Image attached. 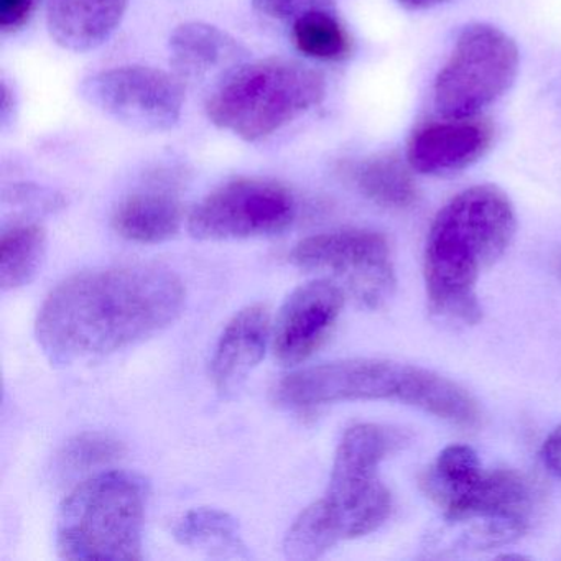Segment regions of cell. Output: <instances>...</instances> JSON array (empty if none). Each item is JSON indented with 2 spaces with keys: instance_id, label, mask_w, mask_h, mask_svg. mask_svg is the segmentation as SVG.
<instances>
[{
  "instance_id": "ffe728a7",
  "label": "cell",
  "mask_w": 561,
  "mask_h": 561,
  "mask_svg": "<svg viewBox=\"0 0 561 561\" xmlns=\"http://www.w3.org/2000/svg\"><path fill=\"white\" fill-rule=\"evenodd\" d=\"M173 537L183 547L219 557H244L238 520L218 508H195L173 525Z\"/></svg>"
},
{
  "instance_id": "cb8c5ba5",
  "label": "cell",
  "mask_w": 561,
  "mask_h": 561,
  "mask_svg": "<svg viewBox=\"0 0 561 561\" xmlns=\"http://www.w3.org/2000/svg\"><path fill=\"white\" fill-rule=\"evenodd\" d=\"M252 8L264 18L295 22L308 12L334 9V0H252Z\"/></svg>"
},
{
  "instance_id": "44dd1931",
  "label": "cell",
  "mask_w": 561,
  "mask_h": 561,
  "mask_svg": "<svg viewBox=\"0 0 561 561\" xmlns=\"http://www.w3.org/2000/svg\"><path fill=\"white\" fill-rule=\"evenodd\" d=\"M47 252V234L38 225H15L0 239V287L15 290L34 280Z\"/></svg>"
},
{
  "instance_id": "277c9868",
  "label": "cell",
  "mask_w": 561,
  "mask_h": 561,
  "mask_svg": "<svg viewBox=\"0 0 561 561\" xmlns=\"http://www.w3.org/2000/svg\"><path fill=\"white\" fill-rule=\"evenodd\" d=\"M275 402L314 409L356 400H393L461 428H474L481 410L468 390L425 367L383 359H347L297 370L278 382Z\"/></svg>"
},
{
  "instance_id": "30bf717a",
  "label": "cell",
  "mask_w": 561,
  "mask_h": 561,
  "mask_svg": "<svg viewBox=\"0 0 561 561\" xmlns=\"http://www.w3.org/2000/svg\"><path fill=\"white\" fill-rule=\"evenodd\" d=\"M423 491L446 518L501 515L528 520L534 504L527 479L508 469L488 471L472 449L443 459L426 478Z\"/></svg>"
},
{
  "instance_id": "d6986e66",
  "label": "cell",
  "mask_w": 561,
  "mask_h": 561,
  "mask_svg": "<svg viewBox=\"0 0 561 561\" xmlns=\"http://www.w3.org/2000/svg\"><path fill=\"white\" fill-rule=\"evenodd\" d=\"M407 165L392 153H380L354 163L347 175L369 202L382 208L407 209L419 198L415 180Z\"/></svg>"
},
{
  "instance_id": "4fadbf2b",
  "label": "cell",
  "mask_w": 561,
  "mask_h": 561,
  "mask_svg": "<svg viewBox=\"0 0 561 561\" xmlns=\"http://www.w3.org/2000/svg\"><path fill=\"white\" fill-rule=\"evenodd\" d=\"M494 127L481 117H443L420 124L407 144V163L430 176L455 175L491 149Z\"/></svg>"
},
{
  "instance_id": "603a6c76",
  "label": "cell",
  "mask_w": 561,
  "mask_h": 561,
  "mask_svg": "<svg viewBox=\"0 0 561 561\" xmlns=\"http://www.w3.org/2000/svg\"><path fill=\"white\" fill-rule=\"evenodd\" d=\"M126 448L104 433H81L61 448L57 466L61 474L77 476L103 469L123 458Z\"/></svg>"
},
{
  "instance_id": "d4e9b609",
  "label": "cell",
  "mask_w": 561,
  "mask_h": 561,
  "mask_svg": "<svg viewBox=\"0 0 561 561\" xmlns=\"http://www.w3.org/2000/svg\"><path fill=\"white\" fill-rule=\"evenodd\" d=\"M37 0H0V28L4 34L19 31L31 19Z\"/></svg>"
},
{
  "instance_id": "e0dca14e",
  "label": "cell",
  "mask_w": 561,
  "mask_h": 561,
  "mask_svg": "<svg viewBox=\"0 0 561 561\" xmlns=\"http://www.w3.org/2000/svg\"><path fill=\"white\" fill-rule=\"evenodd\" d=\"M244 54L236 38L205 22H186L170 37L172 67L182 81L203 80L222 68L234 67Z\"/></svg>"
},
{
  "instance_id": "8fae6325",
  "label": "cell",
  "mask_w": 561,
  "mask_h": 561,
  "mask_svg": "<svg viewBox=\"0 0 561 561\" xmlns=\"http://www.w3.org/2000/svg\"><path fill=\"white\" fill-rule=\"evenodd\" d=\"M80 94L111 119L147 133L173 129L185 104V90L176 75L139 65L84 78Z\"/></svg>"
},
{
  "instance_id": "2e32d148",
  "label": "cell",
  "mask_w": 561,
  "mask_h": 561,
  "mask_svg": "<svg viewBox=\"0 0 561 561\" xmlns=\"http://www.w3.org/2000/svg\"><path fill=\"white\" fill-rule=\"evenodd\" d=\"M182 221V203L175 190L162 183L127 196L113 215L114 231L137 244L169 241L180 231Z\"/></svg>"
},
{
  "instance_id": "8992f818",
  "label": "cell",
  "mask_w": 561,
  "mask_h": 561,
  "mask_svg": "<svg viewBox=\"0 0 561 561\" xmlns=\"http://www.w3.org/2000/svg\"><path fill=\"white\" fill-rule=\"evenodd\" d=\"M146 499V485L136 474L91 476L58 511V553L71 561L142 560Z\"/></svg>"
},
{
  "instance_id": "7402d4cb",
  "label": "cell",
  "mask_w": 561,
  "mask_h": 561,
  "mask_svg": "<svg viewBox=\"0 0 561 561\" xmlns=\"http://www.w3.org/2000/svg\"><path fill=\"white\" fill-rule=\"evenodd\" d=\"M295 47L305 57L321 61H341L353 51V41L333 9L308 12L291 25Z\"/></svg>"
},
{
  "instance_id": "5bb4252c",
  "label": "cell",
  "mask_w": 561,
  "mask_h": 561,
  "mask_svg": "<svg viewBox=\"0 0 561 561\" xmlns=\"http://www.w3.org/2000/svg\"><path fill=\"white\" fill-rule=\"evenodd\" d=\"M271 317L264 305H251L234 314L222 331L211 360V377L222 396L236 392L265 356Z\"/></svg>"
},
{
  "instance_id": "7c38bea8",
  "label": "cell",
  "mask_w": 561,
  "mask_h": 561,
  "mask_svg": "<svg viewBox=\"0 0 561 561\" xmlns=\"http://www.w3.org/2000/svg\"><path fill=\"white\" fill-rule=\"evenodd\" d=\"M344 291L330 278H318L291 291L274 331V353L282 366L310 359L340 318Z\"/></svg>"
},
{
  "instance_id": "ba28073f",
  "label": "cell",
  "mask_w": 561,
  "mask_h": 561,
  "mask_svg": "<svg viewBox=\"0 0 561 561\" xmlns=\"http://www.w3.org/2000/svg\"><path fill=\"white\" fill-rule=\"evenodd\" d=\"M291 264L301 271L323 272L357 304L380 308L396 290V268L389 242L367 229H344L298 242Z\"/></svg>"
},
{
  "instance_id": "9a60e30c",
  "label": "cell",
  "mask_w": 561,
  "mask_h": 561,
  "mask_svg": "<svg viewBox=\"0 0 561 561\" xmlns=\"http://www.w3.org/2000/svg\"><path fill=\"white\" fill-rule=\"evenodd\" d=\"M127 8L129 0H48V32L65 50L84 54L110 41Z\"/></svg>"
},
{
  "instance_id": "484cf974",
  "label": "cell",
  "mask_w": 561,
  "mask_h": 561,
  "mask_svg": "<svg viewBox=\"0 0 561 561\" xmlns=\"http://www.w3.org/2000/svg\"><path fill=\"white\" fill-rule=\"evenodd\" d=\"M541 459L551 474L561 478V425L557 426L541 446Z\"/></svg>"
},
{
  "instance_id": "ac0fdd59",
  "label": "cell",
  "mask_w": 561,
  "mask_h": 561,
  "mask_svg": "<svg viewBox=\"0 0 561 561\" xmlns=\"http://www.w3.org/2000/svg\"><path fill=\"white\" fill-rule=\"evenodd\" d=\"M528 520L501 515L446 518L433 531L426 550L446 553L492 550L514 543L527 531Z\"/></svg>"
},
{
  "instance_id": "3957f363",
  "label": "cell",
  "mask_w": 561,
  "mask_h": 561,
  "mask_svg": "<svg viewBox=\"0 0 561 561\" xmlns=\"http://www.w3.org/2000/svg\"><path fill=\"white\" fill-rule=\"evenodd\" d=\"M405 443V433L392 426L359 423L347 428L334 456L327 494L305 508L285 535L287 558L318 560L341 541L377 530L392 508L380 465Z\"/></svg>"
},
{
  "instance_id": "9c48e42d",
  "label": "cell",
  "mask_w": 561,
  "mask_h": 561,
  "mask_svg": "<svg viewBox=\"0 0 561 561\" xmlns=\"http://www.w3.org/2000/svg\"><path fill=\"white\" fill-rule=\"evenodd\" d=\"M294 193L274 180L236 179L193 208L190 234L202 241L280 234L297 218Z\"/></svg>"
},
{
  "instance_id": "6da1fadb",
  "label": "cell",
  "mask_w": 561,
  "mask_h": 561,
  "mask_svg": "<svg viewBox=\"0 0 561 561\" xmlns=\"http://www.w3.org/2000/svg\"><path fill=\"white\" fill-rule=\"evenodd\" d=\"M185 295L179 275L163 265L81 272L48 295L35 336L58 366L106 356L170 327L182 313Z\"/></svg>"
},
{
  "instance_id": "4316f807",
  "label": "cell",
  "mask_w": 561,
  "mask_h": 561,
  "mask_svg": "<svg viewBox=\"0 0 561 561\" xmlns=\"http://www.w3.org/2000/svg\"><path fill=\"white\" fill-rule=\"evenodd\" d=\"M407 11H426V9L436 8V5L445 4L449 0H397Z\"/></svg>"
},
{
  "instance_id": "5b68a950",
  "label": "cell",
  "mask_w": 561,
  "mask_h": 561,
  "mask_svg": "<svg viewBox=\"0 0 561 561\" xmlns=\"http://www.w3.org/2000/svg\"><path fill=\"white\" fill-rule=\"evenodd\" d=\"M327 81L313 68L285 58H265L232 70L206 103L208 119L245 142L284 129L321 104Z\"/></svg>"
},
{
  "instance_id": "52a82bcc",
  "label": "cell",
  "mask_w": 561,
  "mask_h": 561,
  "mask_svg": "<svg viewBox=\"0 0 561 561\" xmlns=\"http://www.w3.org/2000/svg\"><path fill=\"white\" fill-rule=\"evenodd\" d=\"M514 38L491 24H471L458 35L433 88L443 117H474L504 96L518 73Z\"/></svg>"
},
{
  "instance_id": "7a4b0ae2",
  "label": "cell",
  "mask_w": 561,
  "mask_h": 561,
  "mask_svg": "<svg viewBox=\"0 0 561 561\" xmlns=\"http://www.w3.org/2000/svg\"><path fill=\"white\" fill-rule=\"evenodd\" d=\"M517 229L514 205L501 188L476 185L449 199L430 228L425 285L433 313L462 324L482 318L479 278L507 251Z\"/></svg>"
}]
</instances>
